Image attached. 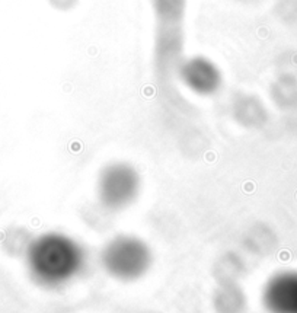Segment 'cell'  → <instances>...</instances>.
Listing matches in <instances>:
<instances>
[{
  "label": "cell",
  "mask_w": 297,
  "mask_h": 313,
  "mask_svg": "<svg viewBox=\"0 0 297 313\" xmlns=\"http://www.w3.org/2000/svg\"><path fill=\"white\" fill-rule=\"evenodd\" d=\"M25 261L31 278L38 285L60 288L85 271L88 255L74 237L61 232H47L32 239Z\"/></svg>",
  "instance_id": "6da1fadb"
},
{
  "label": "cell",
  "mask_w": 297,
  "mask_h": 313,
  "mask_svg": "<svg viewBox=\"0 0 297 313\" xmlns=\"http://www.w3.org/2000/svg\"><path fill=\"white\" fill-rule=\"evenodd\" d=\"M153 252L143 239L134 235H118L109 239L100 251V265L112 278L135 281L149 272Z\"/></svg>",
  "instance_id": "7a4b0ae2"
},
{
  "label": "cell",
  "mask_w": 297,
  "mask_h": 313,
  "mask_svg": "<svg viewBox=\"0 0 297 313\" xmlns=\"http://www.w3.org/2000/svg\"><path fill=\"white\" fill-rule=\"evenodd\" d=\"M141 190V176L137 168L125 160H115L100 169L96 181L99 204L111 213L132 205Z\"/></svg>",
  "instance_id": "3957f363"
},
{
  "label": "cell",
  "mask_w": 297,
  "mask_h": 313,
  "mask_svg": "<svg viewBox=\"0 0 297 313\" xmlns=\"http://www.w3.org/2000/svg\"><path fill=\"white\" fill-rule=\"evenodd\" d=\"M185 29L182 25L156 23L153 44V63L156 73L162 77L176 74L184 61Z\"/></svg>",
  "instance_id": "277c9868"
},
{
  "label": "cell",
  "mask_w": 297,
  "mask_h": 313,
  "mask_svg": "<svg viewBox=\"0 0 297 313\" xmlns=\"http://www.w3.org/2000/svg\"><path fill=\"white\" fill-rule=\"evenodd\" d=\"M176 76L188 90L202 98L219 93L223 86V74L220 67L205 56H192L184 58Z\"/></svg>",
  "instance_id": "5b68a950"
},
{
  "label": "cell",
  "mask_w": 297,
  "mask_h": 313,
  "mask_svg": "<svg viewBox=\"0 0 297 313\" xmlns=\"http://www.w3.org/2000/svg\"><path fill=\"white\" fill-rule=\"evenodd\" d=\"M262 300L269 313H297V272H281L268 280Z\"/></svg>",
  "instance_id": "8992f818"
},
{
  "label": "cell",
  "mask_w": 297,
  "mask_h": 313,
  "mask_svg": "<svg viewBox=\"0 0 297 313\" xmlns=\"http://www.w3.org/2000/svg\"><path fill=\"white\" fill-rule=\"evenodd\" d=\"M188 0H150L156 23L182 25L187 15Z\"/></svg>",
  "instance_id": "52a82bcc"
},
{
  "label": "cell",
  "mask_w": 297,
  "mask_h": 313,
  "mask_svg": "<svg viewBox=\"0 0 297 313\" xmlns=\"http://www.w3.org/2000/svg\"><path fill=\"white\" fill-rule=\"evenodd\" d=\"M233 117L237 123L243 127H252L256 124L258 120V103L252 96L248 95H240L234 103H233Z\"/></svg>",
  "instance_id": "ba28073f"
},
{
  "label": "cell",
  "mask_w": 297,
  "mask_h": 313,
  "mask_svg": "<svg viewBox=\"0 0 297 313\" xmlns=\"http://www.w3.org/2000/svg\"><path fill=\"white\" fill-rule=\"evenodd\" d=\"M33 237L23 229V227H12L6 232L1 243L7 254L10 255H25L29 243Z\"/></svg>",
  "instance_id": "9c48e42d"
},
{
  "label": "cell",
  "mask_w": 297,
  "mask_h": 313,
  "mask_svg": "<svg viewBox=\"0 0 297 313\" xmlns=\"http://www.w3.org/2000/svg\"><path fill=\"white\" fill-rule=\"evenodd\" d=\"M47 1L54 10L61 12V13L74 10L80 3V0H47Z\"/></svg>",
  "instance_id": "30bf717a"
},
{
  "label": "cell",
  "mask_w": 297,
  "mask_h": 313,
  "mask_svg": "<svg viewBox=\"0 0 297 313\" xmlns=\"http://www.w3.org/2000/svg\"><path fill=\"white\" fill-rule=\"evenodd\" d=\"M234 1H237V3H242V4H248V3H251L252 0H234Z\"/></svg>",
  "instance_id": "8fae6325"
}]
</instances>
